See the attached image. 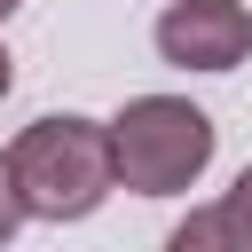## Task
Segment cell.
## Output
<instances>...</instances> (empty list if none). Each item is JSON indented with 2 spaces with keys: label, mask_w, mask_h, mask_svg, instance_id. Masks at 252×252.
Segmentation results:
<instances>
[{
  "label": "cell",
  "mask_w": 252,
  "mask_h": 252,
  "mask_svg": "<svg viewBox=\"0 0 252 252\" xmlns=\"http://www.w3.org/2000/svg\"><path fill=\"white\" fill-rule=\"evenodd\" d=\"M24 220H32V205H24V189H16V165H8V150H0V244H8Z\"/></svg>",
  "instance_id": "obj_5"
},
{
  "label": "cell",
  "mask_w": 252,
  "mask_h": 252,
  "mask_svg": "<svg viewBox=\"0 0 252 252\" xmlns=\"http://www.w3.org/2000/svg\"><path fill=\"white\" fill-rule=\"evenodd\" d=\"M8 8H16V0H0V16H8Z\"/></svg>",
  "instance_id": "obj_7"
},
{
  "label": "cell",
  "mask_w": 252,
  "mask_h": 252,
  "mask_svg": "<svg viewBox=\"0 0 252 252\" xmlns=\"http://www.w3.org/2000/svg\"><path fill=\"white\" fill-rule=\"evenodd\" d=\"M213 244L252 252V165L236 173V189H228L220 205H205V213H189V220L173 228V252H213Z\"/></svg>",
  "instance_id": "obj_4"
},
{
  "label": "cell",
  "mask_w": 252,
  "mask_h": 252,
  "mask_svg": "<svg viewBox=\"0 0 252 252\" xmlns=\"http://www.w3.org/2000/svg\"><path fill=\"white\" fill-rule=\"evenodd\" d=\"M158 55L173 71H236L252 55V8L244 0H165Z\"/></svg>",
  "instance_id": "obj_3"
},
{
  "label": "cell",
  "mask_w": 252,
  "mask_h": 252,
  "mask_svg": "<svg viewBox=\"0 0 252 252\" xmlns=\"http://www.w3.org/2000/svg\"><path fill=\"white\" fill-rule=\"evenodd\" d=\"M8 87H16V63H8V47H0V94H8Z\"/></svg>",
  "instance_id": "obj_6"
},
{
  "label": "cell",
  "mask_w": 252,
  "mask_h": 252,
  "mask_svg": "<svg viewBox=\"0 0 252 252\" xmlns=\"http://www.w3.org/2000/svg\"><path fill=\"white\" fill-rule=\"evenodd\" d=\"M8 165H16V189H24L32 220H87V213L118 189L110 126H102V118H79V110L32 118V126L8 142Z\"/></svg>",
  "instance_id": "obj_1"
},
{
  "label": "cell",
  "mask_w": 252,
  "mask_h": 252,
  "mask_svg": "<svg viewBox=\"0 0 252 252\" xmlns=\"http://www.w3.org/2000/svg\"><path fill=\"white\" fill-rule=\"evenodd\" d=\"M110 150H118V189H134V197H181L213 165V118L189 94H134L110 118Z\"/></svg>",
  "instance_id": "obj_2"
}]
</instances>
